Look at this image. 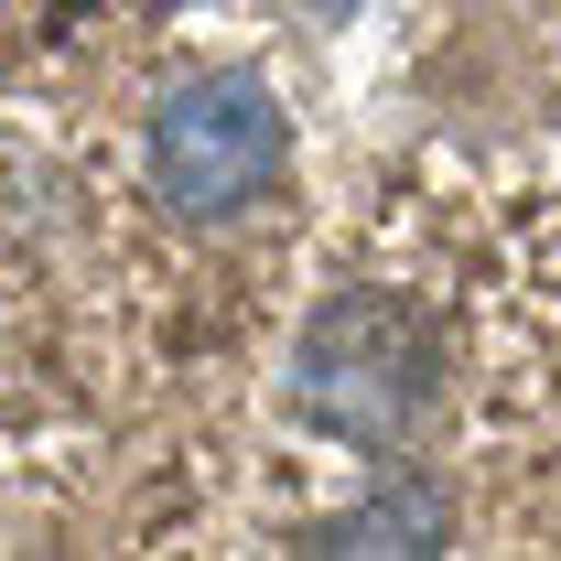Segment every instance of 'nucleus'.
Listing matches in <instances>:
<instances>
[{
	"label": "nucleus",
	"mask_w": 561,
	"mask_h": 561,
	"mask_svg": "<svg viewBox=\"0 0 561 561\" xmlns=\"http://www.w3.org/2000/svg\"><path fill=\"white\" fill-rule=\"evenodd\" d=\"M140 260L184 291H260L291 195V108L260 66H173L130 119Z\"/></svg>",
	"instance_id": "nucleus-1"
},
{
	"label": "nucleus",
	"mask_w": 561,
	"mask_h": 561,
	"mask_svg": "<svg viewBox=\"0 0 561 561\" xmlns=\"http://www.w3.org/2000/svg\"><path fill=\"white\" fill-rule=\"evenodd\" d=\"M302 11H313V22H335V11H356V0H302Z\"/></svg>",
	"instance_id": "nucleus-3"
},
{
	"label": "nucleus",
	"mask_w": 561,
	"mask_h": 561,
	"mask_svg": "<svg viewBox=\"0 0 561 561\" xmlns=\"http://www.w3.org/2000/svg\"><path fill=\"white\" fill-rule=\"evenodd\" d=\"M551 260H561V195H551Z\"/></svg>",
	"instance_id": "nucleus-4"
},
{
	"label": "nucleus",
	"mask_w": 561,
	"mask_h": 561,
	"mask_svg": "<svg viewBox=\"0 0 561 561\" xmlns=\"http://www.w3.org/2000/svg\"><path fill=\"white\" fill-rule=\"evenodd\" d=\"M443 367H454V335H443V302L411 291V280H335L302 335H291V367H280V400L335 432L356 454H411L443 421Z\"/></svg>",
	"instance_id": "nucleus-2"
}]
</instances>
